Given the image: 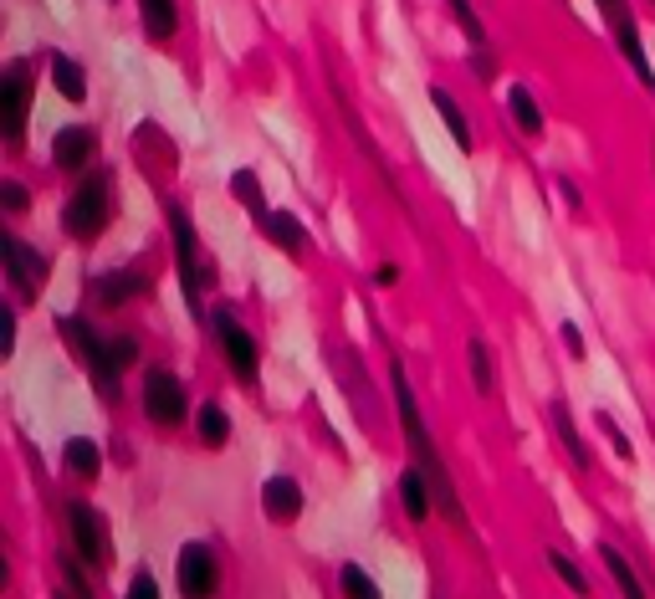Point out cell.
<instances>
[{"label":"cell","mask_w":655,"mask_h":599,"mask_svg":"<svg viewBox=\"0 0 655 599\" xmlns=\"http://www.w3.org/2000/svg\"><path fill=\"white\" fill-rule=\"evenodd\" d=\"M343 594L348 599H379V584L369 579V569H359V564H343Z\"/></svg>","instance_id":"4316f807"},{"label":"cell","mask_w":655,"mask_h":599,"mask_svg":"<svg viewBox=\"0 0 655 599\" xmlns=\"http://www.w3.org/2000/svg\"><path fill=\"white\" fill-rule=\"evenodd\" d=\"M26 108H31V67L11 62L6 77H0V128H6L11 144H21L26 134Z\"/></svg>","instance_id":"8992f818"},{"label":"cell","mask_w":655,"mask_h":599,"mask_svg":"<svg viewBox=\"0 0 655 599\" xmlns=\"http://www.w3.org/2000/svg\"><path fill=\"white\" fill-rule=\"evenodd\" d=\"M604 569L615 574V584H620V594L625 599H645V589H640V579H635V569L625 564V553H615V548H604Z\"/></svg>","instance_id":"d4e9b609"},{"label":"cell","mask_w":655,"mask_h":599,"mask_svg":"<svg viewBox=\"0 0 655 599\" xmlns=\"http://www.w3.org/2000/svg\"><path fill=\"white\" fill-rule=\"evenodd\" d=\"M446 6H451L456 26H461V31L471 36V52H476V47H487V26H482V16L471 11V0H446Z\"/></svg>","instance_id":"484cf974"},{"label":"cell","mask_w":655,"mask_h":599,"mask_svg":"<svg viewBox=\"0 0 655 599\" xmlns=\"http://www.w3.org/2000/svg\"><path fill=\"white\" fill-rule=\"evenodd\" d=\"M261 231H267L277 246H287V251H308V231H302V221L292 216V210H272V216L267 221H261Z\"/></svg>","instance_id":"5bb4252c"},{"label":"cell","mask_w":655,"mask_h":599,"mask_svg":"<svg viewBox=\"0 0 655 599\" xmlns=\"http://www.w3.org/2000/svg\"><path fill=\"white\" fill-rule=\"evenodd\" d=\"M52 82H57V93H62L67 103H82V98H87V72H82L72 57H62V52L52 57Z\"/></svg>","instance_id":"2e32d148"},{"label":"cell","mask_w":655,"mask_h":599,"mask_svg":"<svg viewBox=\"0 0 655 599\" xmlns=\"http://www.w3.org/2000/svg\"><path fill=\"white\" fill-rule=\"evenodd\" d=\"M210 328H215V344L226 349L231 369L251 384V379H256V344H251V333L236 323V313H231V308H215V313H210Z\"/></svg>","instance_id":"52a82bcc"},{"label":"cell","mask_w":655,"mask_h":599,"mask_svg":"<svg viewBox=\"0 0 655 599\" xmlns=\"http://www.w3.org/2000/svg\"><path fill=\"white\" fill-rule=\"evenodd\" d=\"M62 226H67V236H77V241L98 236V231L108 226V175H87V180L77 185V195H72L67 210H62Z\"/></svg>","instance_id":"3957f363"},{"label":"cell","mask_w":655,"mask_h":599,"mask_svg":"<svg viewBox=\"0 0 655 599\" xmlns=\"http://www.w3.org/2000/svg\"><path fill=\"white\" fill-rule=\"evenodd\" d=\"M0 262H6V272H11V287L31 303L36 287H41V277H47V262H41V251L21 246L16 236H0Z\"/></svg>","instance_id":"ba28073f"},{"label":"cell","mask_w":655,"mask_h":599,"mask_svg":"<svg viewBox=\"0 0 655 599\" xmlns=\"http://www.w3.org/2000/svg\"><path fill=\"white\" fill-rule=\"evenodd\" d=\"M599 6H604V11H615V6H625V0H599Z\"/></svg>","instance_id":"8d00e7d4"},{"label":"cell","mask_w":655,"mask_h":599,"mask_svg":"<svg viewBox=\"0 0 655 599\" xmlns=\"http://www.w3.org/2000/svg\"><path fill=\"white\" fill-rule=\"evenodd\" d=\"M599 425H604V436H609V441H615V456H620V461H635V451H630V441H625V431H620V425H615V420H609V415H604Z\"/></svg>","instance_id":"f546056e"},{"label":"cell","mask_w":655,"mask_h":599,"mask_svg":"<svg viewBox=\"0 0 655 599\" xmlns=\"http://www.w3.org/2000/svg\"><path fill=\"white\" fill-rule=\"evenodd\" d=\"M553 431H558L563 451L574 456V466H579V472H589V446H584V436L574 431V415H569V405H553Z\"/></svg>","instance_id":"e0dca14e"},{"label":"cell","mask_w":655,"mask_h":599,"mask_svg":"<svg viewBox=\"0 0 655 599\" xmlns=\"http://www.w3.org/2000/svg\"><path fill=\"white\" fill-rule=\"evenodd\" d=\"M62 333H67V344L87 359V369H93V384H98V395H118V374L123 364H134L139 359V344L134 338H113V344H103V338L87 328L82 318H62Z\"/></svg>","instance_id":"7a4b0ae2"},{"label":"cell","mask_w":655,"mask_h":599,"mask_svg":"<svg viewBox=\"0 0 655 599\" xmlns=\"http://www.w3.org/2000/svg\"><path fill=\"white\" fill-rule=\"evenodd\" d=\"M231 195L251 205V216H256V221H267V216H272V205L261 200V185H256V175H251V169H236V175H231Z\"/></svg>","instance_id":"cb8c5ba5"},{"label":"cell","mask_w":655,"mask_h":599,"mask_svg":"<svg viewBox=\"0 0 655 599\" xmlns=\"http://www.w3.org/2000/svg\"><path fill=\"white\" fill-rule=\"evenodd\" d=\"M604 21H609V31H615V41H620L625 62L635 67V77H640L645 88L655 93V67H650V57H645V47H640V26H635L630 6H615V11H604Z\"/></svg>","instance_id":"9c48e42d"},{"label":"cell","mask_w":655,"mask_h":599,"mask_svg":"<svg viewBox=\"0 0 655 599\" xmlns=\"http://www.w3.org/2000/svg\"><path fill=\"white\" fill-rule=\"evenodd\" d=\"M507 108H512V118H517V128H522V134H543V108L533 103V93L528 88H512L507 93Z\"/></svg>","instance_id":"44dd1931"},{"label":"cell","mask_w":655,"mask_h":599,"mask_svg":"<svg viewBox=\"0 0 655 599\" xmlns=\"http://www.w3.org/2000/svg\"><path fill=\"white\" fill-rule=\"evenodd\" d=\"M62 599H77V594H62Z\"/></svg>","instance_id":"74e56055"},{"label":"cell","mask_w":655,"mask_h":599,"mask_svg":"<svg viewBox=\"0 0 655 599\" xmlns=\"http://www.w3.org/2000/svg\"><path fill=\"white\" fill-rule=\"evenodd\" d=\"M144 292V277L139 272H108V277H98V297L108 308H118V303H128V297H139Z\"/></svg>","instance_id":"d6986e66"},{"label":"cell","mask_w":655,"mask_h":599,"mask_svg":"<svg viewBox=\"0 0 655 599\" xmlns=\"http://www.w3.org/2000/svg\"><path fill=\"white\" fill-rule=\"evenodd\" d=\"M389 374H395V405H400L405 441H410V451H415V466H420V472L430 477L435 507H441L451 523H461V528H466V507H461V497H456V482H451V472L441 466V456H435V441H430L425 420H420V405H415V395H410V379H405V369H400V364L389 369Z\"/></svg>","instance_id":"6da1fadb"},{"label":"cell","mask_w":655,"mask_h":599,"mask_svg":"<svg viewBox=\"0 0 655 599\" xmlns=\"http://www.w3.org/2000/svg\"><path fill=\"white\" fill-rule=\"evenodd\" d=\"M67 523H72V543H77L82 559H87V564H103V559H108V538H103V518H98V512L77 502V507L67 512Z\"/></svg>","instance_id":"8fae6325"},{"label":"cell","mask_w":655,"mask_h":599,"mask_svg":"<svg viewBox=\"0 0 655 599\" xmlns=\"http://www.w3.org/2000/svg\"><path fill=\"white\" fill-rule=\"evenodd\" d=\"M128 599H159L154 579H149V574H139V579H134V594H128Z\"/></svg>","instance_id":"836d02e7"},{"label":"cell","mask_w":655,"mask_h":599,"mask_svg":"<svg viewBox=\"0 0 655 599\" xmlns=\"http://www.w3.org/2000/svg\"><path fill=\"white\" fill-rule=\"evenodd\" d=\"M0 205H6V210H26V190L16 180H6V185H0Z\"/></svg>","instance_id":"1f68e13d"},{"label":"cell","mask_w":655,"mask_h":599,"mask_svg":"<svg viewBox=\"0 0 655 599\" xmlns=\"http://www.w3.org/2000/svg\"><path fill=\"white\" fill-rule=\"evenodd\" d=\"M16 349V313L6 308V313H0V354H11Z\"/></svg>","instance_id":"4dcf8cb0"},{"label":"cell","mask_w":655,"mask_h":599,"mask_svg":"<svg viewBox=\"0 0 655 599\" xmlns=\"http://www.w3.org/2000/svg\"><path fill=\"white\" fill-rule=\"evenodd\" d=\"M169 210V231H174V262H180V282H185V303L200 318V246H195V226L180 205H164Z\"/></svg>","instance_id":"277c9868"},{"label":"cell","mask_w":655,"mask_h":599,"mask_svg":"<svg viewBox=\"0 0 655 599\" xmlns=\"http://www.w3.org/2000/svg\"><path fill=\"white\" fill-rule=\"evenodd\" d=\"M139 11H144V31L154 41H169L174 36V0H139Z\"/></svg>","instance_id":"7402d4cb"},{"label":"cell","mask_w":655,"mask_h":599,"mask_svg":"<svg viewBox=\"0 0 655 599\" xmlns=\"http://www.w3.org/2000/svg\"><path fill=\"white\" fill-rule=\"evenodd\" d=\"M400 502H405V512H410V518H425V512H430L435 492H430V477L420 472V466H410V472L400 477Z\"/></svg>","instance_id":"9a60e30c"},{"label":"cell","mask_w":655,"mask_h":599,"mask_svg":"<svg viewBox=\"0 0 655 599\" xmlns=\"http://www.w3.org/2000/svg\"><path fill=\"white\" fill-rule=\"evenodd\" d=\"M98 466H103V456H98V446L87 441V436H77V441H67V472L72 477H82V482H93L98 477Z\"/></svg>","instance_id":"ffe728a7"},{"label":"cell","mask_w":655,"mask_h":599,"mask_svg":"<svg viewBox=\"0 0 655 599\" xmlns=\"http://www.w3.org/2000/svg\"><path fill=\"white\" fill-rule=\"evenodd\" d=\"M563 344H569V354H584V338H579L574 323H563Z\"/></svg>","instance_id":"e575fe53"},{"label":"cell","mask_w":655,"mask_h":599,"mask_svg":"<svg viewBox=\"0 0 655 599\" xmlns=\"http://www.w3.org/2000/svg\"><path fill=\"white\" fill-rule=\"evenodd\" d=\"M471 384H476V395H492V359H487V344L482 338H471Z\"/></svg>","instance_id":"83f0119b"},{"label":"cell","mask_w":655,"mask_h":599,"mask_svg":"<svg viewBox=\"0 0 655 599\" xmlns=\"http://www.w3.org/2000/svg\"><path fill=\"white\" fill-rule=\"evenodd\" d=\"M374 282H379V287H395V282H400V272H395V267H379V272H374Z\"/></svg>","instance_id":"d590c367"},{"label":"cell","mask_w":655,"mask_h":599,"mask_svg":"<svg viewBox=\"0 0 655 599\" xmlns=\"http://www.w3.org/2000/svg\"><path fill=\"white\" fill-rule=\"evenodd\" d=\"M430 103H435V113H441V123L451 128L456 149H466V154H471V128H466V113L451 103V93H446V88H430Z\"/></svg>","instance_id":"ac0fdd59"},{"label":"cell","mask_w":655,"mask_h":599,"mask_svg":"<svg viewBox=\"0 0 655 599\" xmlns=\"http://www.w3.org/2000/svg\"><path fill=\"white\" fill-rule=\"evenodd\" d=\"M93 149H98L93 128H62L57 144H52V159H57V169H82L93 159Z\"/></svg>","instance_id":"4fadbf2b"},{"label":"cell","mask_w":655,"mask_h":599,"mask_svg":"<svg viewBox=\"0 0 655 599\" xmlns=\"http://www.w3.org/2000/svg\"><path fill=\"white\" fill-rule=\"evenodd\" d=\"M471 72H476V77H492V72H497V57H487V47H476V52H471Z\"/></svg>","instance_id":"d6a6232c"},{"label":"cell","mask_w":655,"mask_h":599,"mask_svg":"<svg viewBox=\"0 0 655 599\" xmlns=\"http://www.w3.org/2000/svg\"><path fill=\"white\" fill-rule=\"evenodd\" d=\"M180 594H185V599H210V594H215V559H210L200 543H185V548H180Z\"/></svg>","instance_id":"30bf717a"},{"label":"cell","mask_w":655,"mask_h":599,"mask_svg":"<svg viewBox=\"0 0 655 599\" xmlns=\"http://www.w3.org/2000/svg\"><path fill=\"white\" fill-rule=\"evenodd\" d=\"M553 569H558V579L569 584L574 594H589V579L579 574V564H569V559H563V553H553Z\"/></svg>","instance_id":"f1b7e54d"},{"label":"cell","mask_w":655,"mask_h":599,"mask_svg":"<svg viewBox=\"0 0 655 599\" xmlns=\"http://www.w3.org/2000/svg\"><path fill=\"white\" fill-rule=\"evenodd\" d=\"M261 507H267L272 523H292L302 512V487L292 477H272L267 487H261Z\"/></svg>","instance_id":"7c38bea8"},{"label":"cell","mask_w":655,"mask_h":599,"mask_svg":"<svg viewBox=\"0 0 655 599\" xmlns=\"http://www.w3.org/2000/svg\"><path fill=\"white\" fill-rule=\"evenodd\" d=\"M144 415L159 420V425H180V420L190 415L185 384L174 379L169 369H149V374H144Z\"/></svg>","instance_id":"5b68a950"},{"label":"cell","mask_w":655,"mask_h":599,"mask_svg":"<svg viewBox=\"0 0 655 599\" xmlns=\"http://www.w3.org/2000/svg\"><path fill=\"white\" fill-rule=\"evenodd\" d=\"M195 431H200L205 446H226V441H231V420H226L221 405H205V410L195 415Z\"/></svg>","instance_id":"603a6c76"}]
</instances>
